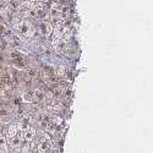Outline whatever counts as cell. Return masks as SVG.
<instances>
[{
	"mask_svg": "<svg viewBox=\"0 0 153 153\" xmlns=\"http://www.w3.org/2000/svg\"><path fill=\"white\" fill-rule=\"evenodd\" d=\"M38 33H39L43 38H50V36H52L53 33V25L50 23L49 21H42L39 22V25H38V28H37Z\"/></svg>",
	"mask_w": 153,
	"mask_h": 153,
	"instance_id": "cell-1",
	"label": "cell"
},
{
	"mask_svg": "<svg viewBox=\"0 0 153 153\" xmlns=\"http://www.w3.org/2000/svg\"><path fill=\"white\" fill-rule=\"evenodd\" d=\"M36 134H37V130L36 127L33 126H28L26 130L23 131V141H27V142H31L36 138Z\"/></svg>",
	"mask_w": 153,
	"mask_h": 153,
	"instance_id": "cell-2",
	"label": "cell"
},
{
	"mask_svg": "<svg viewBox=\"0 0 153 153\" xmlns=\"http://www.w3.org/2000/svg\"><path fill=\"white\" fill-rule=\"evenodd\" d=\"M21 99L25 104H31V103H36V100H34V92L33 90H27V91H25L21 96Z\"/></svg>",
	"mask_w": 153,
	"mask_h": 153,
	"instance_id": "cell-3",
	"label": "cell"
},
{
	"mask_svg": "<svg viewBox=\"0 0 153 153\" xmlns=\"http://www.w3.org/2000/svg\"><path fill=\"white\" fill-rule=\"evenodd\" d=\"M17 125L16 123H11L7 127H6V130H5V137L6 138H11V137H14L17 135Z\"/></svg>",
	"mask_w": 153,
	"mask_h": 153,
	"instance_id": "cell-4",
	"label": "cell"
},
{
	"mask_svg": "<svg viewBox=\"0 0 153 153\" xmlns=\"http://www.w3.org/2000/svg\"><path fill=\"white\" fill-rule=\"evenodd\" d=\"M22 141H23V140H22L19 135H16V136H14V137L9 138V146H10V148H12V149H20V146H21Z\"/></svg>",
	"mask_w": 153,
	"mask_h": 153,
	"instance_id": "cell-5",
	"label": "cell"
},
{
	"mask_svg": "<svg viewBox=\"0 0 153 153\" xmlns=\"http://www.w3.org/2000/svg\"><path fill=\"white\" fill-rule=\"evenodd\" d=\"M38 153H47L50 149V141H39L36 145Z\"/></svg>",
	"mask_w": 153,
	"mask_h": 153,
	"instance_id": "cell-6",
	"label": "cell"
},
{
	"mask_svg": "<svg viewBox=\"0 0 153 153\" xmlns=\"http://www.w3.org/2000/svg\"><path fill=\"white\" fill-rule=\"evenodd\" d=\"M9 58H10L11 60H16V59L21 58L20 50H17V49H15V50H10V52H9Z\"/></svg>",
	"mask_w": 153,
	"mask_h": 153,
	"instance_id": "cell-7",
	"label": "cell"
}]
</instances>
